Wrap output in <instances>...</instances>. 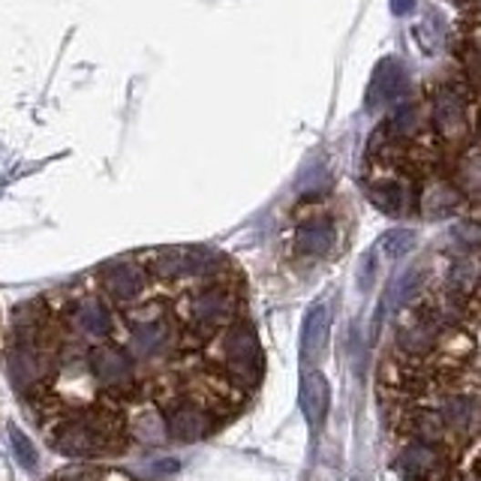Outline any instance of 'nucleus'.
<instances>
[{"mask_svg": "<svg viewBox=\"0 0 481 481\" xmlns=\"http://www.w3.org/2000/svg\"><path fill=\"white\" fill-rule=\"evenodd\" d=\"M439 415H443L448 430H455V434H469V430L481 421V400L469 397V394H457L448 400Z\"/></svg>", "mask_w": 481, "mask_h": 481, "instance_id": "4468645a", "label": "nucleus"}, {"mask_svg": "<svg viewBox=\"0 0 481 481\" xmlns=\"http://www.w3.org/2000/svg\"><path fill=\"white\" fill-rule=\"evenodd\" d=\"M178 319L193 340V346L210 343L220 331L244 319V295L235 289V280L187 289V295L180 298Z\"/></svg>", "mask_w": 481, "mask_h": 481, "instance_id": "7ed1b4c3", "label": "nucleus"}, {"mask_svg": "<svg viewBox=\"0 0 481 481\" xmlns=\"http://www.w3.org/2000/svg\"><path fill=\"white\" fill-rule=\"evenodd\" d=\"M301 409H304L310 430H319L325 425L331 409V385L316 367H310L301 379Z\"/></svg>", "mask_w": 481, "mask_h": 481, "instance_id": "f8f14e48", "label": "nucleus"}, {"mask_svg": "<svg viewBox=\"0 0 481 481\" xmlns=\"http://www.w3.org/2000/svg\"><path fill=\"white\" fill-rule=\"evenodd\" d=\"M67 346L55 349V346L6 343L4 367L9 385H13V391H18V397L34 404V400H46L52 394L60 376V355H64Z\"/></svg>", "mask_w": 481, "mask_h": 481, "instance_id": "0eeeda50", "label": "nucleus"}, {"mask_svg": "<svg viewBox=\"0 0 481 481\" xmlns=\"http://www.w3.org/2000/svg\"><path fill=\"white\" fill-rule=\"evenodd\" d=\"M421 283H425V271L421 268H413L409 274H404L400 277V283H397V295H400V301H406V298H413L418 289H421Z\"/></svg>", "mask_w": 481, "mask_h": 481, "instance_id": "6ab92c4d", "label": "nucleus"}, {"mask_svg": "<svg viewBox=\"0 0 481 481\" xmlns=\"http://www.w3.org/2000/svg\"><path fill=\"white\" fill-rule=\"evenodd\" d=\"M9 443H13V451H15V460L22 464L25 469H34L36 466V448L34 443L25 436V430H18L15 425L9 427Z\"/></svg>", "mask_w": 481, "mask_h": 481, "instance_id": "f3484780", "label": "nucleus"}, {"mask_svg": "<svg viewBox=\"0 0 481 481\" xmlns=\"http://www.w3.org/2000/svg\"><path fill=\"white\" fill-rule=\"evenodd\" d=\"M374 283H376V256L367 253L364 265H361V271H358V286H361V292H370Z\"/></svg>", "mask_w": 481, "mask_h": 481, "instance_id": "aec40b11", "label": "nucleus"}, {"mask_svg": "<svg viewBox=\"0 0 481 481\" xmlns=\"http://www.w3.org/2000/svg\"><path fill=\"white\" fill-rule=\"evenodd\" d=\"M214 346V361L210 370H217L229 385L238 391H250L262 383L265 376V353L259 343L256 328L247 319H238L235 325H229L226 331L210 340Z\"/></svg>", "mask_w": 481, "mask_h": 481, "instance_id": "423d86ee", "label": "nucleus"}, {"mask_svg": "<svg viewBox=\"0 0 481 481\" xmlns=\"http://www.w3.org/2000/svg\"><path fill=\"white\" fill-rule=\"evenodd\" d=\"M87 376L97 391L112 400V404H142L150 400L148 376L138 370V364L124 349L120 340H106V343L85 349Z\"/></svg>", "mask_w": 481, "mask_h": 481, "instance_id": "39448f33", "label": "nucleus"}, {"mask_svg": "<svg viewBox=\"0 0 481 481\" xmlns=\"http://www.w3.org/2000/svg\"><path fill=\"white\" fill-rule=\"evenodd\" d=\"M451 4L464 6V13H466V9H478V6H481V0H451Z\"/></svg>", "mask_w": 481, "mask_h": 481, "instance_id": "412c9836", "label": "nucleus"}, {"mask_svg": "<svg viewBox=\"0 0 481 481\" xmlns=\"http://www.w3.org/2000/svg\"><path fill=\"white\" fill-rule=\"evenodd\" d=\"M328 331H331V313L325 304H313L304 316V328H301V358L310 367L319 364L328 349Z\"/></svg>", "mask_w": 481, "mask_h": 481, "instance_id": "ddd939ff", "label": "nucleus"}, {"mask_svg": "<svg viewBox=\"0 0 481 481\" xmlns=\"http://www.w3.org/2000/svg\"><path fill=\"white\" fill-rule=\"evenodd\" d=\"M166 413V439H172V443L180 445H196L208 439L214 430L223 425V418L229 409H223L214 400H208L202 394H196V391L189 388H180L175 391L172 397L163 400Z\"/></svg>", "mask_w": 481, "mask_h": 481, "instance_id": "6e6552de", "label": "nucleus"}, {"mask_svg": "<svg viewBox=\"0 0 481 481\" xmlns=\"http://www.w3.org/2000/svg\"><path fill=\"white\" fill-rule=\"evenodd\" d=\"M397 469L404 473L406 481H439L445 473V457L439 455L436 445L413 443L400 451Z\"/></svg>", "mask_w": 481, "mask_h": 481, "instance_id": "9d476101", "label": "nucleus"}, {"mask_svg": "<svg viewBox=\"0 0 481 481\" xmlns=\"http://www.w3.org/2000/svg\"><path fill=\"white\" fill-rule=\"evenodd\" d=\"M413 240H415L413 232H406V229H394V232H388V235L383 238V253H385L388 259H397V256L409 253Z\"/></svg>", "mask_w": 481, "mask_h": 481, "instance_id": "a211bd4d", "label": "nucleus"}, {"mask_svg": "<svg viewBox=\"0 0 481 481\" xmlns=\"http://www.w3.org/2000/svg\"><path fill=\"white\" fill-rule=\"evenodd\" d=\"M127 418L108 406H78L55 413L48 425V445L64 457H106L127 448Z\"/></svg>", "mask_w": 481, "mask_h": 481, "instance_id": "f257e3e1", "label": "nucleus"}, {"mask_svg": "<svg viewBox=\"0 0 481 481\" xmlns=\"http://www.w3.org/2000/svg\"><path fill=\"white\" fill-rule=\"evenodd\" d=\"M436 343V334H434V325L427 319H413V322H404L397 328V349L404 355H427L430 349Z\"/></svg>", "mask_w": 481, "mask_h": 481, "instance_id": "2eb2a0df", "label": "nucleus"}, {"mask_svg": "<svg viewBox=\"0 0 481 481\" xmlns=\"http://www.w3.org/2000/svg\"><path fill=\"white\" fill-rule=\"evenodd\" d=\"M52 298V295H48ZM57 328L69 346H97L106 340H118V310L97 292L94 286L87 289H67L60 304L52 298Z\"/></svg>", "mask_w": 481, "mask_h": 481, "instance_id": "20e7f679", "label": "nucleus"}, {"mask_svg": "<svg viewBox=\"0 0 481 481\" xmlns=\"http://www.w3.org/2000/svg\"><path fill=\"white\" fill-rule=\"evenodd\" d=\"M124 349L129 358L136 361L142 374H154V370L175 367L193 340L180 325L175 310L159 307L157 301H148L133 313L124 331Z\"/></svg>", "mask_w": 481, "mask_h": 481, "instance_id": "f03ea898", "label": "nucleus"}, {"mask_svg": "<svg viewBox=\"0 0 481 481\" xmlns=\"http://www.w3.org/2000/svg\"><path fill=\"white\" fill-rule=\"evenodd\" d=\"M473 481H481V478H473Z\"/></svg>", "mask_w": 481, "mask_h": 481, "instance_id": "4be33fe9", "label": "nucleus"}, {"mask_svg": "<svg viewBox=\"0 0 481 481\" xmlns=\"http://www.w3.org/2000/svg\"><path fill=\"white\" fill-rule=\"evenodd\" d=\"M406 427H409V436H413L415 443H425V445L443 443L448 434L445 421L439 413H413V418L406 421Z\"/></svg>", "mask_w": 481, "mask_h": 481, "instance_id": "dca6fc26", "label": "nucleus"}, {"mask_svg": "<svg viewBox=\"0 0 481 481\" xmlns=\"http://www.w3.org/2000/svg\"><path fill=\"white\" fill-rule=\"evenodd\" d=\"M94 289L115 310H138L150 301L154 280H150L148 268L138 256H120L97 268Z\"/></svg>", "mask_w": 481, "mask_h": 481, "instance_id": "1a4fd4ad", "label": "nucleus"}, {"mask_svg": "<svg viewBox=\"0 0 481 481\" xmlns=\"http://www.w3.org/2000/svg\"><path fill=\"white\" fill-rule=\"evenodd\" d=\"M292 247H295V253L310 256V259L328 256L331 250L337 247V226H334V220H328V217L304 220V223L295 229Z\"/></svg>", "mask_w": 481, "mask_h": 481, "instance_id": "9b49d317", "label": "nucleus"}]
</instances>
